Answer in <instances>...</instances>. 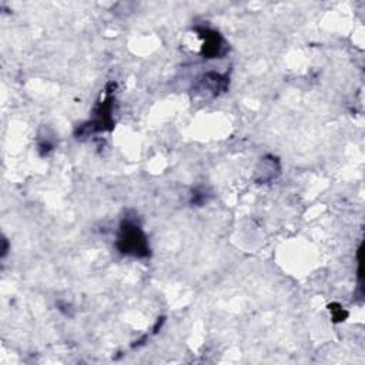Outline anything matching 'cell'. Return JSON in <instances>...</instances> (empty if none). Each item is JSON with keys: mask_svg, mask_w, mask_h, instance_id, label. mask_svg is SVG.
Here are the masks:
<instances>
[{"mask_svg": "<svg viewBox=\"0 0 365 365\" xmlns=\"http://www.w3.org/2000/svg\"><path fill=\"white\" fill-rule=\"evenodd\" d=\"M117 245L123 254L136 257H146L149 254L146 236L142 228L133 221H125L122 224Z\"/></svg>", "mask_w": 365, "mask_h": 365, "instance_id": "6da1fadb", "label": "cell"}, {"mask_svg": "<svg viewBox=\"0 0 365 365\" xmlns=\"http://www.w3.org/2000/svg\"><path fill=\"white\" fill-rule=\"evenodd\" d=\"M204 39H206V42H204V48H203V55L208 56L210 59H214V58L221 56L226 52L224 42L218 33L206 31Z\"/></svg>", "mask_w": 365, "mask_h": 365, "instance_id": "7a4b0ae2", "label": "cell"}]
</instances>
